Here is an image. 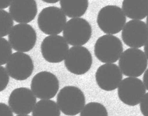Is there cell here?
<instances>
[{
  "instance_id": "603a6c76",
  "label": "cell",
  "mask_w": 148,
  "mask_h": 116,
  "mask_svg": "<svg viewBox=\"0 0 148 116\" xmlns=\"http://www.w3.org/2000/svg\"><path fill=\"white\" fill-rule=\"evenodd\" d=\"M9 82V74L5 68L1 66L0 67V85L1 91L6 88Z\"/></svg>"
},
{
  "instance_id": "f546056e",
  "label": "cell",
  "mask_w": 148,
  "mask_h": 116,
  "mask_svg": "<svg viewBox=\"0 0 148 116\" xmlns=\"http://www.w3.org/2000/svg\"><path fill=\"white\" fill-rule=\"evenodd\" d=\"M146 23H147V26L148 27V15L147 16V18H146Z\"/></svg>"
},
{
  "instance_id": "9a60e30c",
  "label": "cell",
  "mask_w": 148,
  "mask_h": 116,
  "mask_svg": "<svg viewBox=\"0 0 148 116\" xmlns=\"http://www.w3.org/2000/svg\"><path fill=\"white\" fill-rule=\"evenodd\" d=\"M97 84L102 90L112 91L119 86L123 74L116 64L106 63L98 68L95 74Z\"/></svg>"
},
{
  "instance_id": "277c9868",
  "label": "cell",
  "mask_w": 148,
  "mask_h": 116,
  "mask_svg": "<svg viewBox=\"0 0 148 116\" xmlns=\"http://www.w3.org/2000/svg\"><path fill=\"white\" fill-rule=\"evenodd\" d=\"M66 17L62 10L54 6L43 9L39 14L38 24L40 30L45 34L57 35L64 30Z\"/></svg>"
},
{
  "instance_id": "d6986e66",
  "label": "cell",
  "mask_w": 148,
  "mask_h": 116,
  "mask_svg": "<svg viewBox=\"0 0 148 116\" xmlns=\"http://www.w3.org/2000/svg\"><path fill=\"white\" fill-rule=\"evenodd\" d=\"M57 103L51 100H41L37 102L32 112V116H60Z\"/></svg>"
},
{
  "instance_id": "5bb4252c",
  "label": "cell",
  "mask_w": 148,
  "mask_h": 116,
  "mask_svg": "<svg viewBox=\"0 0 148 116\" xmlns=\"http://www.w3.org/2000/svg\"><path fill=\"white\" fill-rule=\"evenodd\" d=\"M37 102L34 93L27 87H21L14 90L8 98V104L16 114L27 115L33 111Z\"/></svg>"
},
{
  "instance_id": "484cf974",
  "label": "cell",
  "mask_w": 148,
  "mask_h": 116,
  "mask_svg": "<svg viewBox=\"0 0 148 116\" xmlns=\"http://www.w3.org/2000/svg\"><path fill=\"white\" fill-rule=\"evenodd\" d=\"M12 1L10 0H4V1H0V8L1 10L4 9L6 8L8 6L10 7L12 3Z\"/></svg>"
},
{
  "instance_id": "4fadbf2b",
  "label": "cell",
  "mask_w": 148,
  "mask_h": 116,
  "mask_svg": "<svg viewBox=\"0 0 148 116\" xmlns=\"http://www.w3.org/2000/svg\"><path fill=\"white\" fill-rule=\"evenodd\" d=\"M121 36L124 43L128 46L142 47L148 40V27L143 21L131 20L125 25Z\"/></svg>"
},
{
  "instance_id": "4dcf8cb0",
  "label": "cell",
  "mask_w": 148,
  "mask_h": 116,
  "mask_svg": "<svg viewBox=\"0 0 148 116\" xmlns=\"http://www.w3.org/2000/svg\"><path fill=\"white\" fill-rule=\"evenodd\" d=\"M29 116V115H17V116Z\"/></svg>"
},
{
  "instance_id": "4316f807",
  "label": "cell",
  "mask_w": 148,
  "mask_h": 116,
  "mask_svg": "<svg viewBox=\"0 0 148 116\" xmlns=\"http://www.w3.org/2000/svg\"><path fill=\"white\" fill-rule=\"evenodd\" d=\"M143 81L146 89L148 91V68L145 72L143 76Z\"/></svg>"
},
{
  "instance_id": "44dd1931",
  "label": "cell",
  "mask_w": 148,
  "mask_h": 116,
  "mask_svg": "<svg viewBox=\"0 0 148 116\" xmlns=\"http://www.w3.org/2000/svg\"><path fill=\"white\" fill-rule=\"evenodd\" d=\"M14 21L10 14L4 10H0V35L1 38L9 34L13 27Z\"/></svg>"
},
{
  "instance_id": "ac0fdd59",
  "label": "cell",
  "mask_w": 148,
  "mask_h": 116,
  "mask_svg": "<svg viewBox=\"0 0 148 116\" xmlns=\"http://www.w3.org/2000/svg\"><path fill=\"white\" fill-rule=\"evenodd\" d=\"M61 10L70 18L81 17L85 14L89 5L87 0H61Z\"/></svg>"
},
{
  "instance_id": "ba28073f",
  "label": "cell",
  "mask_w": 148,
  "mask_h": 116,
  "mask_svg": "<svg viewBox=\"0 0 148 116\" xmlns=\"http://www.w3.org/2000/svg\"><path fill=\"white\" fill-rule=\"evenodd\" d=\"M92 63L91 54L82 46L72 47L64 60L66 69L73 74L83 75L90 69Z\"/></svg>"
},
{
  "instance_id": "2e32d148",
  "label": "cell",
  "mask_w": 148,
  "mask_h": 116,
  "mask_svg": "<svg viewBox=\"0 0 148 116\" xmlns=\"http://www.w3.org/2000/svg\"><path fill=\"white\" fill-rule=\"evenodd\" d=\"M12 18L18 23H28L36 17L38 6L34 0H13L9 8Z\"/></svg>"
},
{
  "instance_id": "3957f363",
  "label": "cell",
  "mask_w": 148,
  "mask_h": 116,
  "mask_svg": "<svg viewBox=\"0 0 148 116\" xmlns=\"http://www.w3.org/2000/svg\"><path fill=\"white\" fill-rule=\"evenodd\" d=\"M148 64L145 53L137 48L125 50L119 61V68L124 75L134 78L141 76L146 70Z\"/></svg>"
},
{
  "instance_id": "cb8c5ba5",
  "label": "cell",
  "mask_w": 148,
  "mask_h": 116,
  "mask_svg": "<svg viewBox=\"0 0 148 116\" xmlns=\"http://www.w3.org/2000/svg\"><path fill=\"white\" fill-rule=\"evenodd\" d=\"M140 109L144 116H148V93L143 98L140 104Z\"/></svg>"
},
{
  "instance_id": "e0dca14e",
  "label": "cell",
  "mask_w": 148,
  "mask_h": 116,
  "mask_svg": "<svg viewBox=\"0 0 148 116\" xmlns=\"http://www.w3.org/2000/svg\"><path fill=\"white\" fill-rule=\"evenodd\" d=\"M122 8L128 18L143 20L148 15V0H124Z\"/></svg>"
},
{
  "instance_id": "8992f818",
  "label": "cell",
  "mask_w": 148,
  "mask_h": 116,
  "mask_svg": "<svg viewBox=\"0 0 148 116\" xmlns=\"http://www.w3.org/2000/svg\"><path fill=\"white\" fill-rule=\"evenodd\" d=\"M8 41L13 49L21 53L32 50L37 41L36 31L31 25L16 24L8 34Z\"/></svg>"
},
{
  "instance_id": "ffe728a7",
  "label": "cell",
  "mask_w": 148,
  "mask_h": 116,
  "mask_svg": "<svg viewBox=\"0 0 148 116\" xmlns=\"http://www.w3.org/2000/svg\"><path fill=\"white\" fill-rule=\"evenodd\" d=\"M79 116H108L106 108L98 102H90L83 108Z\"/></svg>"
},
{
  "instance_id": "30bf717a",
  "label": "cell",
  "mask_w": 148,
  "mask_h": 116,
  "mask_svg": "<svg viewBox=\"0 0 148 116\" xmlns=\"http://www.w3.org/2000/svg\"><path fill=\"white\" fill-rule=\"evenodd\" d=\"M145 92L146 89L143 81L134 77L124 79L118 89V95L120 100L130 106H134L140 103Z\"/></svg>"
},
{
  "instance_id": "7a4b0ae2",
  "label": "cell",
  "mask_w": 148,
  "mask_h": 116,
  "mask_svg": "<svg viewBox=\"0 0 148 116\" xmlns=\"http://www.w3.org/2000/svg\"><path fill=\"white\" fill-rule=\"evenodd\" d=\"M125 14L121 8L116 5H107L99 12L97 23L99 28L108 35L120 32L126 23Z\"/></svg>"
},
{
  "instance_id": "8fae6325",
  "label": "cell",
  "mask_w": 148,
  "mask_h": 116,
  "mask_svg": "<svg viewBox=\"0 0 148 116\" xmlns=\"http://www.w3.org/2000/svg\"><path fill=\"white\" fill-rule=\"evenodd\" d=\"M69 45L61 35L47 36L40 46L44 59L50 63H59L65 59L69 51Z\"/></svg>"
},
{
  "instance_id": "83f0119b",
  "label": "cell",
  "mask_w": 148,
  "mask_h": 116,
  "mask_svg": "<svg viewBox=\"0 0 148 116\" xmlns=\"http://www.w3.org/2000/svg\"><path fill=\"white\" fill-rule=\"evenodd\" d=\"M144 50L145 53L147 58H148V40L147 41V42L145 45Z\"/></svg>"
},
{
  "instance_id": "52a82bcc",
  "label": "cell",
  "mask_w": 148,
  "mask_h": 116,
  "mask_svg": "<svg viewBox=\"0 0 148 116\" xmlns=\"http://www.w3.org/2000/svg\"><path fill=\"white\" fill-rule=\"evenodd\" d=\"M92 33L91 27L86 20L76 18L67 21L63 34L67 43L76 46L86 44L90 39Z\"/></svg>"
},
{
  "instance_id": "d4e9b609",
  "label": "cell",
  "mask_w": 148,
  "mask_h": 116,
  "mask_svg": "<svg viewBox=\"0 0 148 116\" xmlns=\"http://www.w3.org/2000/svg\"><path fill=\"white\" fill-rule=\"evenodd\" d=\"M0 116H13L12 109L5 103L0 104Z\"/></svg>"
},
{
  "instance_id": "7c38bea8",
  "label": "cell",
  "mask_w": 148,
  "mask_h": 116,
  "mask_svg": "<svg viewBox=\"0 0 148 116\" xmlns=\"http://www.w3.org/2000/svg\"><path fill=\"white\" fill-rule=\"evenodd\" d=\"M5 68L12 78L16 80L24 81L32 75L34 65L30 55L21 52H15L11 55Z\"/></svg>"
},
{
  "instance_id": "6da1fadb",
  "label": "cell",
  "mask_w": 148,
  "mask_h": 116,
  "mask_svg": "<svg viewBox=\"0 0 148 116\" xmlns=\"http://www.w3.org/2000/svg\"><path fill=\"white\" fill-rule=\"evenodd\" d=\"M57 103L60 111L67 116H75L84 107L85 97L83 92L77 87L68 86L60 91Z\"/></svg>"
},
{
  "instance_id": "5b68a950",
  "label": "cell",
  "mask_w": 148,
  "mask_h": 116,
  "mask_svg": "<svg viewBox=\"0 0 148 116\" xmlns=\"http://www.w3.org/2000/svg\"><path fill=\"white\" fill-rule=\"evenodd\" d=\"M123 43L119 38L112 35H105L99 37L94 46V54L103 63H113L122 54Z\"/></svg>"
},
{
  "instance_id": "9c48e42d",
  "label": "cell",
  "mask_w": 148,
  "mask_h": 116,
  "mask_svg": "<svg viewBox=\"0 0 148 116\" xmlns=\"http://www.w3.org/2000/svg\"><path fill=\"white\" fill-rule=\"evenodd\" d=\"M59 81L52 73L43 71L38 73L32 80L31 87L37 98L49 100L56 96L59 89Z\"/></svg>"
},
{
  "instance_id": "7402d4cb",
  "label": "cell",
  "mask_w": 148,
  "mask_h": 116,
  "mask_svg": "<svg viewBox=\"0 0 148 116\" xmlns=\"http://www.w3.org/2000/svg\"><path fill=\"white\" fill-rule=\"evenodd\" d=\"M0 65H5L7 63L12 53L10 43L5 38H1L0 40Z\"/></svg>"
},
{
  "instance_id": "f1b7e54d",
  "label": "cell",
  "mask_w": 148,
  "mask_h": 116,
  "mask_svg": "<svg viewBox=\"0 0 148 116\" xmlns=\"http://www.w3.org/2000/svg\"><path fill=\"white\" fill-rule=\"evenodd\" d=\"M43 1L45 2L50 3H56L59 1L58 0H43Z\"/></svg>"
}]
</instances>
